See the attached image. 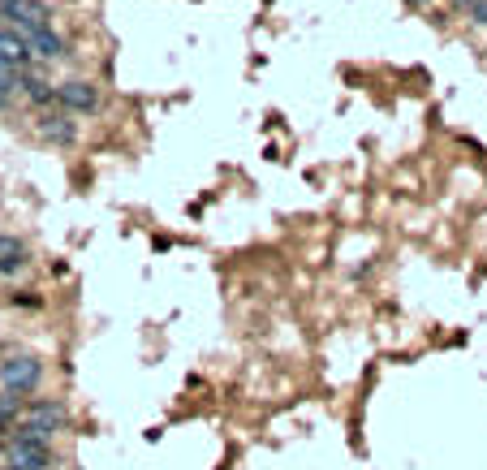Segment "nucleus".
Instances as JSON below:
<instances>
[{
    "label": "nucleus",
    "instance_id": "obj_1",
    "mask_svg": "<svg viewBox=\"0 0 487 470\" xmlns=\"http://www.w3.org/2000/svg\"><path fill=\"white\" fill-rule=\"evenodd\" d=\"M60 428H65V410L52 406V401H40V406L26 410V419H22L18 431H14V440H40V445H48Z\"/></svg>",
    "mask_w": 487,
    "mask_h": 470
},
{
    "label": "nucleus",
    "instance_id": "obj_2",
    "mask_svg": "<svg viewBox=\"0 0 487 470\" xmlns=\"http://www.w3.org/2000/svg\"><path fill=\"white\" fill-rule=\"evenodd\" d=\"M43 380V363L40 358H31V354H14V358H5L0 363V389L5 392H35Z\"/></svg>",
    "mask_w": 487,
    "mask_h": 470
},
{
    "label": "nucleus",
    "instance_id": "obj_3",
    "mask_svg": "<svg viewBox=\"0 0 487 470\" xmlns=\"http://www.w3.org/2000/svg\"><path fill=\"white\" fill-rule=\"evenodd\" d=\"M0 18L9 22L22 40H26V35H35V31H43V26H48L52 9H48L43 0H5V5H0Z\"/></svg>",
    "mask_w": 487,
    "mask_h": 470
},
{
    "label": "nucleus",
    "instance_id": "obj_4",
    "mask_svg": "<svg viewBox=\"0 0 487 470\" xmlns=\"http://www.w3.org/2000/svg\"><path fill=\"white\" fill-rule=\"evenodd\" d=\"M57 104H60V108H69V113H91V108L99 104V96H96V87H91V82L69 78V82H60V87H57Z\"/></svg>",
    "mask_w": 487,
    "mask_h": 470
},
{
    "label": "nucleus",
    "instance_id": "obj_5",
    "mask_svg": "<svg viewBox=\"0 0 487 470\" xmlns=\"http://www.w3.org/2000/svg\"><path fill=\"white\" fill-rule=\"evenodd\" d=\"M9 466L14 470H48L52 466L48 445H40V440H14V445H9Z\"/></svg>",
    "mask_w": 487,
    "mask_h": 470
},
{
    "label": "nucleus",
    "instance_id": "obj_6",
    "mask_svg": "<svg viewBox=\"0 0 487 470\" xmlns=\"http://www.w3.org/2000/svg\"><path fill=\"white\" fill-rule=\"evenodd\" d=\"M26 43H31V57H35V60L65 57V40H60L52 26H43V31H35V35H26Z\"/></svg>",
    "mask_w": 487,
    "mask_h": 470
},
{
    "label": "nucleus",
    "instance_id": "obj_7",
    "mask_svg": "<svg viewBox=\"0 0 487 470\" xmlns=\"http://www.w3.org/2000/svg\"><path fill=\"white\" fill-rule=\"evenodd\" d=\"M0 60H9V65H18V69L31 60V43L22 40L14 26H0Z\"/></svg>",
    "mask_w": 487,
    "mask_h": 470
},
{
    "label": "nucleus",
    "instance_id": "obj_8",
    "mask_svg": "<svg viewBox=\"0 0 487 470\" xmlns=\"http://www.w3.org/2000/svg\"><path fill=\"white\" fill-rule=\"evenodd\" d=\"M26 263V246H22L18 237L0 234V276H14Z\"/></svg>",
    "mask_w": 487,
    "mask_h": 470
},
{
    "label": "nucleus",
    "instance_id": "obj_9",
    "mask_svg": "<svg viewBox=\"0 0 487 470\" xmlns=\"http://www.w3.org/2000/svg\"><path fill=\"white\" fill-rule=\"evenodd\" d=\"M40 134L48 138V143L65 147V143H74V121H65V113H52V117L40 121Z\"/></svg>",
    "mask_w": 487,
    "mask_h": 470
},
{
    "label": "nucleus",
    "instance_id": "obj_10",
    "mask_svg": "<svg viewBox=\"0 0 487 470\" xmlns=\"http://www.w3.org/2000/svg\"><path fill=\"white\" fill-rule=\"evenodd\" d=\"M22 91H26V99H35V104H48V99H52L48 82L35 78V74H22Z\"/></svg>",
    "mask_w": 487,
    "mask_h": 470
},
{
    "label": "nucleus",
    "instance_id": "obj_11",
    "mask_svg": "<svg viewBox=\"0 0 487 470\" xmlns=\"http://www.w3.org/2000/svg\"><path fill=\"white\" fill-rule=\"evenodd\" d=\"M9 423H18V392L0 389V431L9 428Z\"/></svg>",
    "mask_w": 487,
    "mask_h": 470
},
{
    "label": "nucleus",
    "instance_id": "obj_12",
    "mask_svg": "<svg viewBox=\"0 0 487 470\" xmlns=\"http://www.w3.org/2000/svg\"><path fill=\"white\" fill-rule=\"evenodd\" d=\"M18 87H22V69L9 65V60H0V91H18Z\"/></svg>",
    "mask_w": 487,
    "mask_h": 470
},
{
    "label": "nucleus",
    "instance_id": "obj_13",
    "mask_svg": "<svg viewBox=\"0 0 487 470\" xmlns=\"http://www.w3.org/2000/svg\"><path fill=\"white\" fill-rule=\"evenodd\" d=\"M470 14H474V22H483V26H487V0H479V5H474Z\"/></svg>",
    "mask_w": 487,
    "mask_h": 470
},
{
    "label": "nucleus",
    "instance_id": "obj_14",
    "mask_svg": "<svg viewBox=\"0 0 487 470\" xmlns=\"http://www.w3.org/2000/svg\"><path fill=\"white\" fill-rule=\"evenodd\" d=\"M9 96H14V91H0V108H5V104H9Z\"/></svg>",
    "mask_w": 487,
    "mask_h": 470
},
{
    "label": "nucleus",
    "instance_id": "obj_15",
    "mask_svg": "<svg viewBox=\"0 0 487 470\" xmlns=\"http://www.w3.org/2000/svg\"><path fill=\"white\" fill-rule=\"evenodd\" d=\"M409 5H431V0H409Z\"/></svg>",
    "mask_w": 487,
    "mask_h": 470
},
{
    "label": "nucleus",
    "instance_id": "obj_16",
    "mask_svg": "<svg viewBox=\"0 0 487 470\" xmlns=\"http://www.w3.org/2000/svg\"><path fill=\"white\" fill-rule=\"evenodd\" d=\"M5 470H14V466H5Z\"/></svg>",
    "mask_w": 487,
    "mask_h": 470
}]
</instances>
